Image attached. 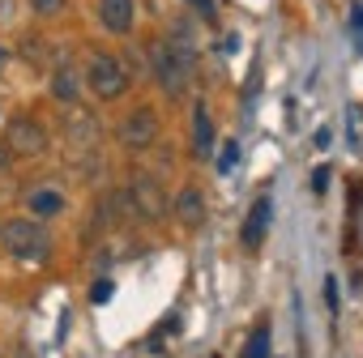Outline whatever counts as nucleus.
Wrapping results in <instances>:
<instances>
[{
	"instance_id": "obj_1",
	"label": "nucleus",
	"mask_w": 363,
	"mask_h": 358,
	"mask_svg": "<svg viewBox=\"0 0 363 358\" xmlns=\"http://www.w3.org/2000/svg\"><path fill=\"white\" fill-rule=\"evenodd\" d=\"M150 69H154V81L167 98H184L197 81V56L189 43L179 39H162L150 47Z\"/></svg>"
},
{
	"instance_id": "obj_2",
	"label": "nucleus",
	"mask_w": 363,
	"mask_h": 358,
	"mask_svg": "<svg viewBox=\"0 0 363 358\" xmlns=\"http://www.w3.org/2000/svg\"><path fill=\"white\" fill-rule=\"evenodd\" d=\"M0 243H5V252L18 256V260H35V265L52 260V235H48V226L39 218H9L0 226Z\"/></svg>"
},
{
	"instance_id": "obj_3",
	"label": "nucleus",
	"mask_w": 363,
	"mask_h": 358,
	"mask_svg": "<svg viewBox=\"0 0 363 358\" xmlns=\"http://www.w3.org/2000/svg\"><path fill=\"white\" fill-rule=\"evenodd\" d=\"M86 86H90V94H99L103 103H111V98H120L124 90H128V69L116 60V56H107V52H94L90 56V64H86V77H82Z\"/></svg>"
},
{
	"instance_id": "obj_4",
	"label": "nucleus",
	"mask_w": 363,
	"mask_h": 358,
	"mask_svg": "<svg viewBox=\"0 0 363 358\" xmlns=\"http://www.w3.org/2000/svg\"><path fill=\"white\" fill-rule=\"evenodd\" d=\"M5 145H9V154H30V158H39V154H48V132H43V124H35L30 115H13V120H9V132H5Z\"/></svg>"
},
{
	"instance_id": "obj_5",
	"label": "nucleus",
	"mask_w": 363,
	"mask_h": 358,
	"mask_svg": "<svg viewBox=\"0 0 363 358\" xmlns=\"http://www.w3.org/2000/svg\"><path fill=\"white\" fill-rule=\"evenodd\" d=\"M158 137V115L150 107H137L124 124H120V145L124 149H150Z\"/></svg>"
},
{
	"instance_id": "obj_6",
	"label": "nucleus",
	"mask_w": 363,
	"mask_h": 358,
	"mask_svg": "<svg viewBox=\"0 0 363 358\" xmlns=\"http://www.w3.org/2000/svg\"><path fill=\"white\" fill-rule=\"evenodd\" d=\"M133 209H137L141 218H150V222L167 214V201H162V192H158V184H154L150 175H137V179H133Z\"/></svg>"
},
{
	"instance_id": "obj_7",
	"label": "nucleus",
	"mask_w": 363,
	"mask_h": 358,
	"mask_svg": "<svg viewBox=\"0 0 363 358\" xmlns=\"http://www.w3.org/2000/svg\"><path fill=\"white\" fill-rule=\"evenodd\" d=\"M99 22L111 35H128L137 22V0H99Z\"/></svg>"
},
{
	"instance_id": "obj_8",
	"label": "nucleus",
	"mask_w": 363,
	"mask_h": 358,
	"mask_svg": "<svg viewBox=\"0 0 363 358\" xmlns=\"http://www.w3.org/2000/svg\"><path fill=\"white\" fill-rule=\"evenodd\" d=\"M269 218H274V201H269V197H257V205L248 209V222H244V248H248V252H257V248H261Z\"/></svg>"
},
{
	"instance_id": "obj_9",
	"label": "nucleus",
	"mask_w": 363,
	"mask_h": 358,
	"mask_svg": "<svg viewBox=\"0 0 363 358\" xmlns=\"http://www.w3.org/2000/svg\"><path fill=\"white\" fill-rule=\"evenodd\" d=\"M175 218L184 222V226H201V222H206V197H201V188H179V197H175Z\"/></svg>"
},
{
	"instance_id": "obj_10",
	"label": "nucleus",
	"mask_w": 363,
	"mask_h": 358,
	"mask_svg": "<svg viewBox=\"0 0 363 358\" xmlns=\"http://www.w3.org/2000/svg\"><path fill=\"white\" fill-rule=\"evenodd\" d=\"M52 94H56L60 103H77V94H82V77H77V69H73L69 60H60V64L52 69Z\"/></svg>"
},
{
	"instance_id": "obj_11",
	"label": "nucleus",
	"mask_w": 363,
	"mask_h": 358,
	"mask_svg": "<svg viewBox=\"0 0 363 358\" xmlns=\"http://www.w3.org/2000/svg\"><path fill=\"white\" fill-rule=\"evenodd\" d=\"M193 141H197V154H214V120L206 103L193 107Z\"/></svg>"
},
{
	"instance_id": "obj_12",
	"label": "nucleus",
	"mask_w": 363,
	"mask_h": 358,
	"mask_svg": "<svg viewBox=\"0 0 363 358\" xmlns=\"http://www.w3.org/2000/svg\"><path fill=\"white\" fill-rule=\"evenodd\" d=\"M60 209H65V197H60V192H48V188L30 192V214H35V218H52V214H60Z\"/></svg>"
},
{
	"instance_id": "obj_13",
	"label": "nucleus",
	"mask_w": 363,
	"mask_h": 358,
	"mask_svg": "<svg viewBox=\"0 0 363 358\" xmlns=\"http://www.w3.org/2000/svg\"><path fill=\"white\" fill-rule=\"evenodd\" d=\"M244 358H269V328L261 324L252 337H248V345H244Z\"/></svg>"
},
{
	"instance_id": "obj_14",
	"label": "nucleus",
	"mask_w": 363,
	"mask_h": 358,
	"mask_svg": "<svg viewBox=\"0 0 363 358\" xmlns=\"http://www.w3.org/2000/svg\"><path fill=\"white\" fill-rule=\"evenodd\" d=\"M65 5H69V0H30V9H35L39 18H56V13H65Z\"/></svg>"
},
{
	"instance_id": "obj_15",
	"label": "nucleus",
	"mask_w": 363,
	"mask_h": 358,
	"mask_svg": "<svg viewBox=\"0 0 363 358\" xmlns=\"http://www.w3.org/2000/svg\"><path fill=\"white\" fill-rule=\"evenodd\" d=\"M235 162H240V141H227V145H223V154H218V171L227 175Z\"/></svg>"
},
{
	"instance_id": "obj_16",
	"label": "nucleus",
	"mask_w": 363,
	"mask_h": 358,
	"mask_svg": "<svg viewBox=\"0 0 363 358\" xmlns=\"http://www.w3.org/2000/svg\"><path fill=\"white\" fill-rule=\"evenodd\" d=\"M107 299H111V277H94V286H90V303L103 307Z\"/></svg>"
},
{
	"instance_id": "obj_17",
	"label": "nucleus",
	"mask_w": 363,
	"mask_h": 358,
	"mask_svg": "<svg viewBox=\"0 0 363 358\" xmlns=\"http://www.w3.org/2000/svg\"><path fill=\"white\" fill-rule=\"evenodd\" d=\"M325 299H329V311H337V307H342V299H337V277H333V273L325 277Z\"/></svg>"
},
{
	"instance_id": "obj_18",
	"label": "nucleus",
	"mask_w": 363,
	"mask_h": 358,
	"mask_svg": "<svg viewBox=\"0 0 363 358\" xmlns=\"http://www.w3.org/2000/svg\"><path fill=\"white\" fill-rule=\"evenodd\" d=\"M329 188V166H316L312 171V192H325Z\"/></svg>"
},
{
	"instance_id": "obj_19",
	"label": "nucleus",
	"mask_w": 363,
	"mask_h": 358,
	"mask_svg": "<svg viewBox=\"0 0 363 358\" xmlns=\"http://www.w3.org/2000/svg\"><path fill=\"white\" fill-rule=\"evenodd\" d=\"M193 5L201 9V18H206V22H214V18H218V13H214V0H193Z\"/></svg>"
},
{
	"instance_id": "obj_20",
	"label": "nucleus",
	"mask_w": 363,
	"mask_h": 358,
	"mask_svg": "<svg viewBox=\"0 0 363 358\" xmlns=\"http://www.w3.org/2000/svg\"><path fill=\"white\" fill-rule=\"evenodd\" d=\"M350 30H354V35H363V9H354V18H350Z\"/></svg>"
},
{
	"instance_id": "obj_21",
	"label": "nucleus",
	"mask_w": 363,
	"mask_h": 358,
	"mask_svg": "<svg viewBox=\"0 0 363 358\" xmlns=\"http://www.w3.org/2000/svg\"><path fill=\"white\" fill-rule=\"evenodd\" d=\"M9 158H13V154H9V145H5V141H0V171H5V166H9Z\"/></svg>"
},
{
	"instance_id": "obj_22",
	"label": "nucleus",
	"mask_w": 363,
	"mask_h": 358,
	"mask_svg": "<svg viewBox=\"0 0 363 358\" xmlns=\"http://www.w3.org/2000/svg\"><path fill=\"white\" fill-rule=\"evenodd\" d=\"M0 64H5V52H0Z\"/></svg>"
}]
</instances>
